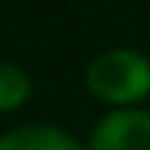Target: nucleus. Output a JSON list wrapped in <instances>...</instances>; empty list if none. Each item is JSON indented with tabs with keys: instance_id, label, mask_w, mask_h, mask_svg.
I'll return each instance as SVG.
<instances>
[{
	"instance_id": "obj_1",
	"label": "nucleus",
	"mask_w": 150,
	"mask_h": 150,
	"mask_svg": "<svg viewBox=\"0 0 150 150\" xmlns=\"http://www.w3.org/2000/svg\"><path fill=\"white\" fill-rule=\"evenodd\" d=\"M86 89L110 107H138L150 95V58L129 46L98 52L86 64Z\"/></svg>"
},
{
	"instance_id": "obj_2",
	"label": "nucleus",
	"mask_w": 150,
	"mask_h": 150,
	"mask_svg": "<svg viewBox=\"0 0 150 150\" xmlns=\"http://www.w3.org/2000/svg\"><path fill=\"white\" fill-rule=\"evenodd\" d=\"M86 150H150V110L113 107L95 122Z\"/></svg>"
},
{
	"instance_id": "obj_3",
	"label": "nucleus",
	"mask_w": 150,
	"mask_h": 150,
	"mask_svg": "<svg viewBox=\"0 0 150 150\" xmlns=\"http://www.w3.org/2000/svg\"><path fill=\"white\" fill-rule=\"evenodd\" d=\"M0 150H86L71 132L52 122H28L0 135Z\"/></svg>"
},
{
	"instance_id": "obj_4",
	"label": "nucleus",
	"mask_w": 150,
	"mask_h": 150,
	"mask_svg": "<svg viewBox=\"0 0 150 150\" xmlns=\"http://www.w3.org/2000/svg\"><path fill=\"white\" fill-rule=\"evenodd\" d=\"M31 74L16 61H0V113L18 110L31 98Z\"/></svg>"
}]
</instances>
